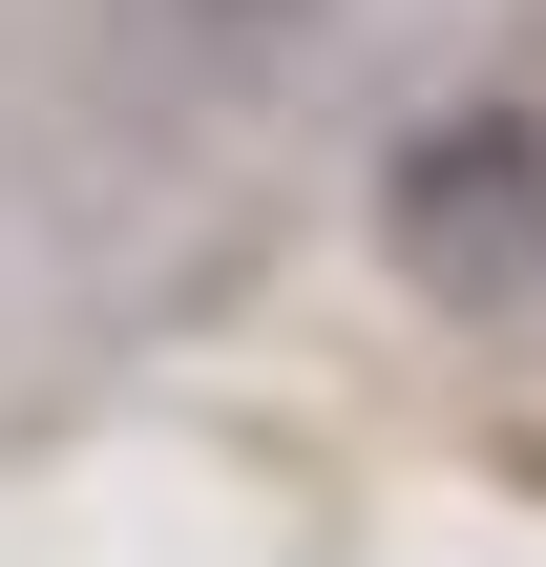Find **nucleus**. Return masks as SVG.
<instances>
[{
    "mask_svg": "<svg viewBox=\"0 0 546 567\" xmlns=\"http://www.w3.org/2000/svg\"><path fill=\"white\" fill-rule=\"evenodd\" d=\"M379 274L421 316H546V105L526 84H463L379 147Z\"/></svg>",
    "mask_w": 546,
    "mask_h": 567,
    "instance_id": "f257e3e1",
    "label": "nucleus"
},
{
    "mask_svg": "<svg viewBox=\"0 0 546 567\" xmlns=\"http://www.w3.org/2000/svg\"><path fill=\"white\" fill-rule=\"evenodd\" d=\"M126 21H147V63L210 84V105H274V84H316V42H337V0H126Z\"/></svg>",
    "mask_w": 546,
    "mask_h": 567,
    "instance_id": "f03ea898",
    "label": "nucleus"
}]
</instances>
